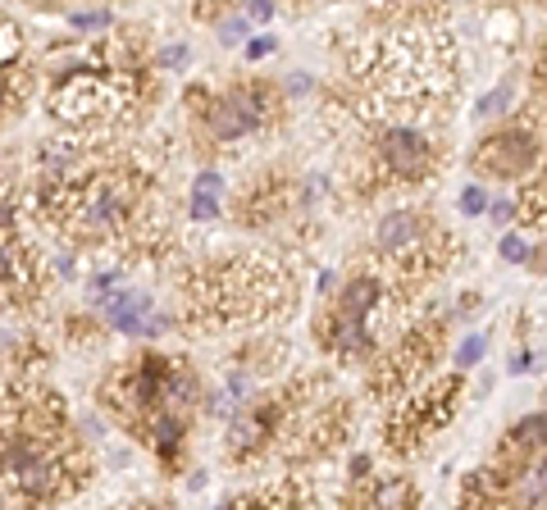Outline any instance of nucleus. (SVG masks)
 <instances>
[{
  "instance_id": "nucleus-18",
  "label": "nucleus",
  "mask_w": 547,
  "mask_h": 510,
  "mask_svg": "<svg viewBox=\"0 0 547 510\" xmlns=\"http://www.w3.org/2000/svg\"><path fill=\"white\" fill-rule=\"evenodd\" d=\"M511 205H516V224H520L525 233H529V228L538 233V228H543V169H538L534 178L520 183V196H516Z\"/></svg>"
},
{
  "instance_id": "nucleus-24",
  "label": "nucleus",
  "mask_w": 547,
  "mask_h": 510,
  "mask_svg": "<svg viewBox=\"0 0 547 510\" xmlns=\"http://www.w3.org/2000/svg\"><path fill=\"white\" fill-rule=\"evenodd\" d=\"M247 28H251V23H247L238 10H229V14L220 19V37H224V46H238V41L247 37Z\"/></svg>"
},
{
  "instance_id": "nucleus-11",
  "label": "nucleus",
  "mask_w": 547,
  "mask_h": 510,
  "mask_svg": "<svg viewBox=\"0 0 547 510\" xmlns=\"http://www.w3.org/2000/svg\"><path fill=\"white\" fill-rule=\"evenodd\" d=\"M465 165L493 183H525L543 169V105H525L474 141Z\"/></svg>"
},
{
  "instance_id": "nucleus-6",
  "label": "nucleus",
  "mask_w": 547,
  "mask_h": 510,
  "mask_svg": "<svg viewBox=\"0 0 547 510\" xmlns=\"http://www.w3.org/2000/svg\"><path fill=\"white\" fill-rule=\"evenodd\" d=\"M456 251H461V242L447 233V224L434 210H425V205H397V210H383L374 219L361 260H370L383 273V282H388L397 306H410L434 278L447 273V264L456 260Z\"/></svg>"
},
{
  "instance_id": "nucleus-32",
  "label": "nucleus",
  "mask_w": 547,
  "mask_h": 510,
  "mask_svg": "<svg viewBox=\"0 0 547 510\" xmlns=\"http://www.w3.org/2000/svg\"><path fill=\"white\" fill-rule=\"evenodd\" d=\"M534 364H538V355H534V351H520V355H516V370H511V374H534Z\"/></svg>"
},
{
  "instance_id": "nucleus-12",
  "label": "nucleus",
  "mask_w": 547,
  "mask_h": 510,
  "mask_svg": "<svg viewBox=\"0 0 547 510\" xmlns=\"http://www.w3.org/2000/svg\"><path fill=\"white\" fill-rule=\"evenodd\" d=\"M456 510H543V465L502 470L484 461L461 479Z\"/></svg>"
},
{
  "instance_id": "nucleus-16",
  "label": "nucleus",
  "mask_w": 547,
  "mask_h": 510,
  "mask_svg": "<svg viewBox=\"0 0 547 510\" xmlns=\"http://www.w3.org/2000/svg\"><path fill=\"white\" fill-rule=\"evenodd\" d=\"M543 428H547V415L543 410H529L520 415L489 456V465H502V470H529V465H543Z\"/></svg>"
},
{
  "instance_id": "nucleus-8",
  "label": "nucleus",
  "mask_w": 547,
  "mask_h": 510,
  "mask_svg": "<svg viewBox=\"0 0 547 510\" xmlns=\"http://www.w3.org/2000/svg\"><path fill=\"white\" fill-rule=\"evenodd\" d=\"M183 370V355L142 346L132 351L128 360L110 364L96 383V406L128 433V437H142V428L165 410V401L174 397V379Z\"/></svg>"
},
{
  "instance_id": "nucleus-19",
  "label": "nucleus",
  "mask_w": 547,
  "mask_h": 510,
  "mask_svg": "<svg viewBox=\"0 0 547 510\" xmlns=\"http://www.w3.org/2000/svg\"><path fill=\"white\" fill-rule=\"evenodd\" d=\"M484 351H489V337H484V333H470V337L456 346V374L474 370V364L484 360Z\"/></svg>"
},
{
  "instance_id": "nucleus-13",
  "label": "nucleus",
  "mask_w": 547,
  "mask_h": 510,
  "mask_svg": "<svg viewBox=\"0 0 547 510\" xmlns=\"http://www.w3.org/2000/svg\"><path fill=\"white\" fill-rule=\"evenodd\" d=\"M301 201H310V187L301 178H292L288 169H265L260 178H251L238 196H233V219L242 228H283L297 219Z\"/></svg>"
},
{
  "instance_id": "nucleus-17",
  "label": "nucleus",
  "mask_w": 547,
  "mask_h": 510,
  "mask_svg": "<svg viewBox=\"0 0 547 510\" xmlns=\"http://www.w3.org/2000/svg\"><path fill=\"white\" fill-rule=\"evenodd\" d=\"M37 83H41V68L32 64V55L0 64V128H5L10 119H19V114L28 110V101H32Z\"/></svg>"
},
{
  "instance_id": "nucleus-25",
  "label": "nucleus",
  "mask_w": 547,
  "mask_h": 510,
  "mask_svg": "<svg viewBox=\"0 0 547 510\" xmlns=\"http://www.w3.org/2000/svg\"><path fill=\"white\" fill-rule=\"evenodd\" d=\"M507 101H511V87H498L493 96H484V101H479V119H502V110H507Z\"/></svg>"
},
{
  "instance_id": "nucleus-1",
  "label": "nucleus",
  "mask_w": 547,
  "mask_h": 510,
  "mask_svg": "<svg viewBox=\"0 0 547 510\" xmlns=\"http://www.w3.org/2000/svg\"><path fill=\"white\" fill-rule=\"evenodd\" d=\"M32 210L59 242L78 251H110L128 264L169 260L178 246L160 178L114 146H87L68 169L41 178Z\"/></svg>"
},
{
  "instance_id": "nucleus-5",
  "label": "nucleus",
  "mask_w": 547,
  "mask_h": 510,
  "mask_svg": "<svg viewBox=\"0 0 547 510\" xmlns=\"http://www.w3.org/2000/svg\"><path fill=\"white\" fill-rule=\"evenodd\" d=\"M269 397H274V452H269V461H283L288 470H306V465L337 456L352 443L356 406L333 374L297 370L283 383H274Z\"/></svg>"
},
{
  "instance_id": "nucleus-15",
  "label": "nucleus",
  "mask_w": 547,
  "mask_h": 510,
  "mask_svg": "<svg viewBox=\"0 0 547 510\" xmlns=\"http://www.w3.org/2000/svg\"><path fill=\"white\" fill-rule=\"evenodd\" d=\"M220 510H319V492L301 474H288V479H274V483L229 497Z\"/></svg>"
},
{
  "instance_id": "nucleus-31",
  "label": "nucleus",
  "mask_w": 547,
  "mask_h": 510,
  "mask_svg": "<svg viewBox=\"0 0 547 510\" xmlns=\"http://www.w3.org/2000/svg\"><path fill=\"white\" fill-rule=\"evenodd\" d=\"M365 474H374V456H352V465H347V483H356V479H365Z\"/></svg>"
},
{
  "instance_id": "nucleus-21",
  "label": "nucleus",
  "mask_w": 547,
  "mask_h": 510,
  "mask_svg": "<svg viewBox=\"0 0 547 510\" xmlns=\"http://www.w3.org/2000/svg\"><path fill=\"white\" fill-rule=\"evenodd\" d=\"M64 328H68V337H74V342H101L105 337L101 333V319H92V315H68Z\"/></svg>"
},
{
  "instance_id": "nucleus-23",
  "label": "nucleus",
  "mask_w": 547,
  "mask_h": 510,
  "mask_svg": "<svg viewBox=\"0 0 547 510\" xmlns=\"http://www.w3.org/2000/svg\"><path fill=\"white\" fill-rule=\"evenodd\" d=\"M489 201H493V196H489V187H479V183H474V187H465V192H461V214L479 219V214L489 210Z\"/></svg>"
},
{
  "instance_id": "nucleus-20",
  "label": "nucleus",
  "mask_w": 547,
  "mask_h": 510,
  "mask_svg": "<svg viewBox=\"0 0 547 510\" xmlns=\"http://www.w3.org/2000/svg\"><path fill=\"white\" fill-rule=\"evenodd\" d=\"M187 210H192V224H215V219L224 214V205H220V196H205V192H192V201H187Z\"/></svg>"
},
{
  "instance_id": "nucleus-27",
  "label": "nucleus",
  "mask_w": 547,
  "mask_h": 510,
  "mask_svg": "<svg viewBox=\"0 0 547 510\" xmlns=\"http://www.w3.org/2000/svg\"><path fill=\"white\" fill-rule=\"evenodd\" d=\"M498 251H502V260H511V264H525V255H529V242H525V237H516V233H507Z\"/></svg>"
},
{
  "instance_id": "nucleus-30",
  "label": "nucleus",
  "mask_w": 547,
  "mask_h": 510,
  "mask_svg": "<svg viewBox=\"0 0 547 510\" xmlns=\"http://www.w3.org/2000/svg\"><path fill=\"white\" fill-rule=\"evenodd\" d=\"M274 46H279V41H274L269 32H256V37L247 41V59H265V55H269Z\"/></svg>"
},
{
  "instance_id": "nucleus-28",
  "label": "nucleus",
  "mask_w": 547,
  "mask_h": 510,
  "mask_svg": "<svg viewBox=\"0 0 547 510\" xmlns=\"http://www.w3.org/2000/svg\"><path fill=\"white\" fill-rule=\"evenodd\" d=\"M484 214L493 219V224H498V228H507V224H511V219H516V205H511V201H489V210H484Z\"/></svg>"
},
{
  "instance_id": "nucleus-7",
  "label": "nucleus",
  "mask_w": 547,
  "mask_h": 510,
  "mask_svg": "<svg viewBox=\"0 0 547 510\" xmlns=\"http://www.w3.org/2000/svg\"><path fill=\"white\" fill-rule=\"evenodd\" d=\"M183 114H187V141L201 160L224 156L229 146H242L269 128H279L288 114L283 87L260 73L233 78L224 87L211 83H192L183 92Z\"/></svg>"
},
{
  "instance_id": "nucleus-14",
  "label": "nucleus",
  "mask_w": 547,
  "mask_h": 510,
  "mask_svg": "<svg viewBox=\"0 0 547 510\" xmlns=\"http://www.w3.org/2000/svg\"><path fill=\"white\" fill-rule=\"evenodd\" d=\"M337 510H420V483L410 474H365L347 483Z\"/></svg>"
},
{
  "instance_id": "nucleus-29",
  "label": "nucleus",
  "mask_w": 547,
  "mask_h": 510,
  "mask_svg": "<svg viewBox=\"0 0 547 510\" xmlns=\"http://www.w3.org/2000/svg\"><path fill=\"white\" fill-rule=\"evenodd\" d=\"M114 510H178L169 497H142V501H128V506H114Z\"/></svg>"
},
{
  "instance_id": "nucleus-26",
  "label": "nucleus",
  "mask_w": 547,
  "mask_h": 510,
  "mask_svg": "<svg viewBox=\"0 0 547 510\" xmlns=\"http://www.w3.org/2000/svg\"><path fill=\"white\" fill-rule=\"evenodd\" d=\"M192 192H205V196H220V201H224V178H220V169H211V165H205V169L196 174Z\"/></svg>"
},
{
  "instance_id": "nucleus-9",
  "label": "nucleus",
  "mask_w": 547,
  "mask_h": 510,
  "mask_svg": "<svg viewBox=\"0 0 547 510\" xmlns=\"http://www.w3.org/2000/svg\"><path fill=\"white\" fill-rule=\"evenodd\" d=\"M447 337H452V319L438 310L401 324V333L383 342L379 355L365 364V397L374 406H397L401 397H410L425 379H434L438 360L447 355Z\"/></svg>"
},
{
  "instance_id": "nucleus-4",
  "label": "nucleus",
  "mask_w": 547,
  "mask_h": 510,
  "mask_svg": "<svg viewBox=\"0 0 547 510\" xmlns=\"http://www.w3.org/2000/svg\"><path fill=\"white\" fill-rule=\"evenodd\" d=\"M64 55L50 64L46 78V114L68 132H132L142 128L160 101V73L156 68H110L87 55L83 37L55 41Z\"/></svg>"
},
{
  "instance_id": "nucleus-3",
  "label": "nucleus",
  "mask_w": 547,
  "mask_h": 510,
  "mask_svg": "<svg viewBox=\"0 0 547 510\" xmlns=\"http://www.w3.org/2000/svg\"><path fill=\"white\" fill-rule=\"evenodd\" d=\"M301 282L279 255L229 251L196 260L178 273V315L174 324L196 337L279 328L297 315Z\"/></svg>"
},
{
  "instance_id": "nucleus-10",
  "label": "nucleus",
  "mask_w": 547,
  "mask_h": 510,
  "mask_svg": "<svg viewBox=\"0 0 547 510\" xmlns=\"http://www.w3.org/2000/svg\"><path fill=\"white\" fill-rule=\"evenodd\" d=\"M461 397H465V374L447 370V374H434L410 397H401L397 406H388L383 410V452L397 461H416L420 452H429L434 437L461 415Z\"/></svg>"
},
{
  "instance_id": "nucleus-22",
  "label": "nucleus",
  "mask_w": 547,
  "mask_h": 510,
  "mask_svg": "<svg viewBox=\"0 0 547 510\" xmlns=\"http://www.w3.org/2000/svg\"><path fill=\"white\" fill-rule=\"evenodd\" d=\"M68 23H74L78 32H105V28H114V19L105 14V10H68Z\"/></svg>"
},
{
  "instance_id": "nucleus-2",
  "label": "nucleus",
  "mask_w": 547,
  "mask_h": 510,
  "mask_svg": "<svg viewBox=\"0 0 547 510\" xmlns=\"http://www.w3.org/2000/svg\"><path fill=\"white\" fill-rule=\"evenodd\" d=\"M96 456L68 415L64 392L37 374L0 383V501L10 510H50L87 492Z\"/></svg>"
}]
</instances>
